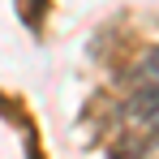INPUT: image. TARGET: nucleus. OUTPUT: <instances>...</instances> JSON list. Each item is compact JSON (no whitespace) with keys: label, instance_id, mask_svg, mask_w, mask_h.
Returning a JSON list of instances; mask_svg holds the SVG:
<instances>
[{"label":"nucleus","instance_id":"obj_3","mask_svg":"<svg viewBox=\"0 0 159 159\" xmlns=\"http://www.w3.org/2000/svg\"><path fill=\"white\" fill-rule=\"evenodd\" d=\"M155 78H159V52H155Z\"/></svg>","mask_w":159,"mask_h":159},{"label":"nucleus","instance_id":"obj_2","mask_svg":"<svg viewBox=\"0 0 159 159\" xmlns=\"http://www.w3.org/2000/svg\"><path fill=\"white\" fill-rule=\"evenodd\" d=\"M138 159H159V125H155V133H151V142L138 146Z\"/></svg>","mask_w":159,"mask_h":159},{"label":"nucleus","instance_id":"obj_1","mask_svg":"<svg viewBox=\"0 0 159 159\" xmlns=\"http://www.w3.org/2000/svg\"><path fill=\"white\" fill-rule=\"evenodd\" d=\"M125 112H129V120L151 125V129H155V125H159V78H155V82H146V86H142V90L129 99V107H125Z\"/></svg>","mask_w":159,"mask_h":159}]
</instances>
